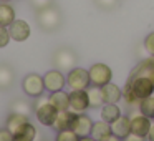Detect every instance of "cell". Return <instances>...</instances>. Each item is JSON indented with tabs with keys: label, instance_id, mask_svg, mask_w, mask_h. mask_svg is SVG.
Wrapping results in <instances>:
<instances>
[{
	"label": "cell",
	"instance_id": "cell-1",
	"mask_svg": "<svg viewBox=\"0 0 154 141\" xmlns=\"http://www.w3.org/2000/svg\"><path fill=\"white\" fill-rule=\"evenodd\" d=\"M126 83L131 86L133 93L136 95L139 100L154 95V81L151 80L149 77H146V75H139V73H133V71H131L128 80H126Z\"/></svg>",
	"mask_w": 154,
	"mask_h": 141
},
{
	"label": "cell",
	"instance_id": "cell-2",
	"mask_svg": "<svg viewBox=\"0 0 154 141\" xmlns=\"http://www.w3.org/2000/svg\"><path fill=\"white\" fill-rule=\"evenodd\" d=\"M35 114H37V120L40 121L43 126H51L57 120L58 110L51 105L50 96H38L35 101Z\"/></svg>",
	"mask_w": 154,
	"mask_h": 141
},
{
	"label": "cell",
	"instance_id": "cell-3",
	"mask_svg": "<svg viewBox=\"0 0 154 141\" xmlns=\"http://www.w3.org/2000/svg\"><path fill=\"white\" fill-rule=\"evenodd\" d=\"M37 20L43 30L51 32V30H57L61 25V15L57 8L50 5V7H45L42 10H37Z\"/></svg>",
	"mask_w": 154,
	"mask_h": 141
},
{
	"label": "cell",
	"instance_id": "cell-4",
	"mask_svg": "<svg viewBox=\"0 0 154 141\" xmlns=\"http://www.w3.org/2000/svg\"><path fill=\"white\" fill-rule=\"evenodd\" d=\"M76 53H75L73 50H70V48H60V50H57V53L53 55V63H55V68L60 71H63V73H68V71H71L75 68V65H76Z\"/></svg>",
	"mask_w": 154,
	"mask_h": 141
},
{
	"label": "cell",
	"instance_id": "cell-5",
	"mask_svg": "<svg viewBox=\"0 0 154 141\" xmlns=\"http://www.w3.org/2000/svg\"><path fill=\"white\" fill-rule=\"evenodd\" d=\"M22 88H23L25 95H28L30 98H38L45 93V83H43V77L37 73H28L22 81Z\"/></svg>",
	"mask_w": 154,
	"mask_h": 141
},
{
	"label": "cell",
	"instance_id": "cell-6",
	"mask_svg": "<svg viewBox=\"0 0 154 141\" xmlns=\"http://www.w3.org/2000/svg\"><path fill=\"white\" fill-rule=\"evenodd\" d=\"M66 85L71 90H86L91 85L90 81V71L85 68L75 67L71 71L66 73Z\"/></svg>",
	"mask_w": 154,
	"mask_h": 141
},
{
	"label": "cell",
	"instance_id": "cell-7",
	"mask_svg": "<svg viewBox=\"0 0 154 141\" xmlns=\"http://www.w3.org/2000/svg\"><path fill=\"white\" fill-rule=\"evenodd\" d=\"M88 71H90V81H91L93 86H104V85H108L111 81V78H113L111 68L104 63L91 65V68Z\"/></svg>",
	"mask_w": 154,
	"mask_h": 141
},
{
	"label": "cell",
	"instance_id": "cell-8",
	"mask_svg": "<svg viewBox=\"0 0 154 141\" xmlns=\"http://www.w3.org/2000/svg\"><path fill=\"white\" fill-rule=\"evenodd\" d=\"M131 131L136 134H139V136H147V133H149V128L152 126V123H151V118H147L146 114H143L139 110H131Z\"/></svg>",
	"mask_w": 154,
	"mask_h": 141
},
{
	"label": "cell",
	"instance_id": "cell-9",
	"mask_svg": "<svg viewBox=\"0 0 154 141\" xmlns=\"http://www.w3.org/2000/svg\"><path fill=\"white\" fill-rule=\"evenodd\" d=\"M43 83H45V90L48 93H53V91H60L65 88L66 85V78H65V73L60 70H50L43 75Z\"/></svg>",
	"mask_w": 154,
	"mask_h": 141
},
{
	"label": "cell",
	"instance_id": "cell-10",
	"mask_svg": "<svg viewBox=\"0 0 154 141\" xmlns=\"http://www.w3.org/2000/svg\"><path fill=\"white\" fill-rule=\"evenodd\" d=\"M90 108L86 90H71L70 93V110L75 113H85Z\"/></svg>",
	"mask_w": 154,
	"mask_h": 141
},
{
	"label": "cell",
	"instance_id": "cell-11",
	"mask_svg": "<svg viewBox=\"0 0 154 141\" xmlns=\"http://www.w3.org/2000/svg\"><path fill=\"white\" fill-rule=\"evenodd\" d=\"M8 32H10L12 40L25 42V40H28V37H30L32 28H30V25H28L27 20H17V18H15V20L12 22V25L8 27Z\"/></svg>",
	"mask_w": 154,
	"mask_h": 141
},
{
	"label": "cell",
	"instance_id": "cell-12",
	"mask_svg": "<svg viewBox=\"0 0 154 141\" xmlns=\"http://www.w3.org/2000/svg\"><path fill=\"white\" fill-rule=\"evenodd\" d=\"M76 116H78V113H75V111H71V110L58 111L57 120H55V123L51 124V128H53L55 131L73 130V124H75V121H76Z\"/></svg>",
	"mask_w": 154,
	"mask_h": 141
},
{
	"label": "cell",
	"instance_id": "cell-13",
	"mask_svg": "<svg viewBox=\"0 0 154 141\" xmlns=\"http://www.w3.org/2000/svg\"><path fill=\"white\" fill-rule=\"evenodd\" d=\"M93 123H94V121L91 120L88 114L78 113L76 121H75V124H73V131H75V133H76L80 138L90 136V134H91V130H93Z\"/></svg>",
	"mask_w": 154,
	"mask_h": 141
},
{
	"label": "cell",
	"instance_id": "cell-14",
	"mask_svg": "<svg viewBox=\"0 0 154 141\" xmlns=\"http://www.w3.org/2000/svg\"><path fill=\"white\" fill-rule=\"evenodd\" d=\"M111 131H113L114 136L123 139L124 136H128L131 133V118L126 116V114H121L118 120H114L111 123Z\"/></svg>",
	"mask_w": 154,
	"mask_h": 141
},
{
	"label": "cell",
	"instance_id": "cell-15",
	"mask_svg": "<svg viewBox=\"0 0 154 141\" xmlns=\"http://www.w3.org/2000/svg\"><path fill=\"white\" fill-rule=\"evenodd\" d=\"M101 91H103V96H104V103H118L123 98V88H119L113 81L101 86Z\"/></svg>",
	"mask_w": 154,
	"mask_h": 141
},
{
	"label": "cell",
	"instance_id": "cell-16",
	"mask_svg": "<svg viewBox=\"0 0 154 141\" xmlns=\"http://www.w3.org/2000/svg\"><path fill=\"white\" fill-rule=\"evenodd\" d=\"M37 134H38L37 128H35L30 121H27V123H23L17 131H15L14 136H15V139H18V141H35Z\"/></svg>",
	"mask_w": 154,
	"mask_h": 141
},
{
	"label": "cell",
	"instance_id": "cell-17",
	"mask_svg": "<svg viewBox=\"0 0 154 141\" xmlns=\"http://www.w3.org/2000/svg\"><path fill=\"white\" fill-rule=\"evenodd\" d=\"M50 101H51V105H53L58 111L70 110V93H66L65 90L50 93Z\"/></svg>",
	"mask_w": 154,
	"mask_h": 141
},
{
	"label": "cell",
	"instance_id": "cell-18",
	"mask_svg": "<svg viewBox=\"0 0 154 141\" xmlns=\"http://www.w3.org/2000/svg\"><path fill=\"white\" fill-rule=\"evenodd\" d=\"M111 134H113V131H111V123H108V121H104V120H100V121H94L93 123L91 136H93L94 139L101 141V139H104V138L111 136Z\"/></svg>",
	"mask_w": 154,
	"mask_h": 141
},
{
	"label": "cell",
	"instance_id": "cell-19",
	"mask_svg": "<svg viewBox=\"0 0 154 141\" xmlns=\"http://www.w3.org/2000/svg\"><path fill=\"white\" fill-rule=\"evenodd\" d=\"M15 73L14 68L8 67L7 63H0V90H8L14 85Z\"/></svg>",
	"mask_w": 154,
	"mask_h": 141
},
{
	"label": "cell",
	"instance_id": "cell-20",
	"mask_svg": "<svg viewBox=\"0 0 154 141\" xmlns=\"http://www.w3.org/2000/svg\"><path fill=\"white\" fill-rule=\"evenodd\" d=\"M121 114H123V111L118 106V103H104L103 108H101V118L104 121H108V123H113Z\"/></svg>",
	"mask_w": 154,
	"mask_h": 141
},
{
	"label": "cell",
	"instance_id": "cell-21",
	"mask_svg": "<svg viewBox=\"0 0 154 141\" xmlns=\"http://www.w3.org/2000/svg\"><path fill=\"white\" fill-rule=\"evenodd\" d=\"M15 20V8L10 5V2H2L0 4V25L10 27Z\"/></svg>",
	"mask_w": 154,
	"mask_h": 141
},
{
	"label": "cell",
	"instance_id": "cell-22",
	"mask_svg": "<svg viewBox=\"0 0 154 141\" xmlns=\"http://www.w3.org/2000/svg\"><path fill=\"white\" fill-rule=\"evenodd\" d=\"M88 100H90V108H103L104 105V96L103 91H101V86H88Z\"/></svg>",
	"mask_w": 154,
	"mask_h": 141
},
{
	"label": "cell",
	"instance_id": "cell-23",
	"mask_svg": "<svg viewBox=\"0 0 154 141\" xmlns=\"http://www.w3.org/2000/svg\"><path fill=\"white\" fill-rule=\"evenodd\" d=\"M27 121H30L27 114H22V113H15V111H12V113L7 116V123H5V124H7V128L12 131V133H15V131H17L23 123H27Z\"/></svg>",
	"mask_w": 154,
	"mask_h": 141
},
{
	"label": "cell",
	"instance_id": "cell-24",
	"mask_svg": "<svg viewBox=\"0 0 154 141\" xmlns=\"http://www.w3.org/2000/svg\"><path fill=\"white\" fill-rule=\"evenodd\" d=\"M139 111L143 114H146L147 118H151V120H154V95H151V96L147 98H143L139 103Z\"/></svg>",
	"mask_w": 154,
	"mask_h": 141
},
{
	"label": "cell",
	"instance_id": "cell-25",
	"mask_svg": "<svg viewBox=\"0 0 154 141\" xmlns=\"http://www.w3.org/2000/svg\"><path fill=\"white\" fill-rule=\"evenodd\" d=\"M32 105L28 103L27 100H15L14 103H12V111H15V113H22V114H27V116H30L32 113Z\"/></svg>",
	"mask_w": 154,
	"mask_h": 141
},
{
	"label": "cell",
	"instance_id": "cell-26",
	"mask_svg": "<svg viewBox=\"0 0 154 141\" xmlns=\"http://www.w3.org/2000/svg\"><path fill=\"white\" fill-rule=\"evenodd\" d=\"M55 141H80V136L73 130H63V131H57Z\"/></svg>",
	"mask_w": 154,
	"mask_h": 141
},
{
	"label": "cell",
	"instance_id": "cell-27",
	"mask_svg": "<svg viewBox=\"0 0 154 141\" xmlns=\"http://www.w3.org/2000/svg\"><path fill=\"white\" fill-rule=\"evenodd\" d=\"M10 40H12V37H10V32H8V27L0 25V48L7 47Z\"/></svg>",
	"mask_w": 154,
	"mask_h": 141
},
{
	"label": "cell",
	"instance_id": "cell-28",
	"mask_svg": "<svg viewBox=\"0 0 154 141\" xmlns=\"http://www.w3.org/2000/svg\"><path fill=\"white\" fill-rule=\"evenodd\" d=\"M144 50L147 52V55L154 57V32H151L146 38H144Z\"/></svg>",
	"mask_w": 154,
	"mask_h": 141
},
{
	"label": "cell",
	"instance_id": "cell-29",
	"mask_svg": "<svg viewBox=\"0 0 154 141\" xmlns=\"http://www.w3.org/2000/svg\"><path fill=\"white\" fill-rule=\"evenodd\" d=\"M0 141H15V136L7 126L0 128Z\"/></svg>",
	"mask_w": 154,
	"mask_h": 141
},
{
	"label": "cell",
	"instance_id": "cell-30",
	"mask_svg": "<svg viewBox=\"0 0 154 141\" xmlns=\"http://www.w3.org/2000/svg\"><path fill=\"white\" fill-rule=\"evenodd\" d=\"M30 4L35 10H42V8H45V7H50L51 0H30Z\"/></svg>",
	"mask_w": 154,
	"mask_h": 141
},
{
	"label": "cell",
	"instance_id": "cell-31",
	"mask_svg": "<svg viewBox=\"0 0 154 141\" xmlns=\"http://www.w3.org/2000/svg\"><path fill=\"white\" fill-rule=\"evenodd\" d=\"M96 4L100 5L101 8H106L108 10V8H113L114 5L118 4V0H96Z\"/></svg>",
	"mask_w": 154,
	"mask_h": 141
},
{
	"label": "cell",
	"instance_id": "cell-32",
	"mask_svg": "<svg viewBox=\"0 0 154 141\" xmlns=\"http://www.w3.org/2000/svg\"><path fill=\"white\" fill-rule=\"evenodd\" d=\"M123 141H144V136H139V134H136V133H133V131H131L128 136L123 138Z\"/></svg>",
	"mask_w": 154,
	"mask_h": 141
},
{
	"label": "cell",
	"instance_id": "cell-33",
	"mask_svg": "<svg viewBox=\"0 0 154 141\" xmlns=\"http://www.w3.org/2000/svg\"><path fill=\"white\" fill-rule=\"evenodd\" d=\"M147 141H154V124L149 128V133H147Z\"/></svg>",
	"mask_w": 154,
	"mask_h": 141
},
{
	"label": "cell",
	"instance_id": "cell-34",
	"mask_svg": "<svg viewBox=\"0 0 154 141\" xmlns=\"http://www.w3.org/2000/svg\"><path fill=\"white\" fill-rule=\"evenodd\" d=\"M101 141H123V139H121V138H118V136H114V134H111V136L104 138V139H101Z\"/></svg>",
	"mask_w": 154,
	"mask_h": 141
},
{
	"label": "cell",
	"instance_id": "cell-35",
	"mask_svg": "<svg viewBox=\"0 0 154 141\" xmlns=\"http://www.w3.org/2000/svg\"><path fill=\"white\" fill-rule=\"evenodd\" d=\"M80 141H98V139H94V138L90 134V136H83V138H80Z\"/></svg>",
	"mask_w": 154,
	"mask_h": 141
},
{
	"label": "cell",
	"instance_id": "cell-36",
	"mask_svg": "<svg viewBox=\"0 0 154 141\" xmlns=\"http://www.w3.org/2000/svg\"><path fill=\"white\" fill-rule=\"evenodd\" d=\"M2 2H12V0H2Z\"/></svg>",
	"mask_w": 154,
	"mask_h": 141
},
{
	"label": "cell",
	"instance_id": "cell-37",
	"mask_svg": "<svg viewBox=\"0 0 154 141\" xmlns=\"http://www.w3.org/2000/svg\"><path fill=\"white\" fill-rule=\"evenodd\" d=\"M0 4H2V0H0Z\"/></svg>",
	"mask_w": 154,
	"mask_h": 141
},
{
	"label": "cell",
	"instance_id": "cell-38",
	"mask_svg": "<svg viewBox=\"0 0 154 141\" xmlns=\"http://www.w3.org/2000/svg\"><path fill=\"white\" fill-rule=\"evenodd\" d=\"M15 141H18V139H15Z\"/></svg>",
	"mask_w": 154,
	"mask_h": 141
}]
</instances>
